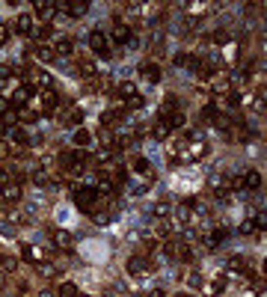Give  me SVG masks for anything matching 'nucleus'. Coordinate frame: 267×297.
I'll return each instance as SVG.
<instances>
[{
    "instance_id": "nucleus-47",
    "label": "nucleus",
    "mask_w": 267,
    "mask_h": 297,
    "mask_svg": "<svg viewBox=\"0 0 267 297\" xmlns=\"http://www.w3.org/2000/svg\"><path fill=\"white\" fill-rule=\"evenodd\" d=\"M252 107L258 110V113H261V110H264V89H258V95H255V101H252Z\"/></svg>"
},
{
    "instance_id": "nucleus-13",
    "label": "nucleus",
    "mask_w": 267,
    "mask_h": 297,
    "mask_svg": "<svg viewBox=\"0 0 267 297\" xmlns=\"http://www.w3.org/2000/svg\"><path fill=\"white\" fill-rule=\"evenodd\" d=\"M51 241H54L62 253H71V247H74V235H71L68 229H54V232H51Z\"/></svg>"
},
{
    "instance_id": "nucleus-24",
    "label": "nucleus",
    "mask_w": 267,
    "mask_h": 297,
    "mask_svg": "<svg viewBox=\"0 0 267 297\" xmlns=\"http://www.w3.org/2000/svg\"><path fill=\"white\" fill-rule=\"evenodd\" d=\"M116 95H119V98H125V101H131V98H134V95H140V92H137V84L125 81V84H119V86H116Z\"/></svg>"
},
{
    "instance_id": "nucleus-33",
    "label": "nucleus",
    "mask_w": 267,
    "mask_h": 297,
    "mask_svg": "<svg viewBox=\"0 0 267 297\" xmlns=\"http://www.w3.org/2000/svg\"><path fill=\"white\" fill-rule=\"evenodd\" d=\"M78 68H81V74H86V78H95L98 74V63H92V60H78Z\"/></svg>"
},
{
    "instance_id": "nucleus-40",
    "label": "nucleus",
    "mask_w": 267,
    "mask_h": 297,
    "mask_svg": "<svg viewBox=\"0 0 267 297\" xmlns=\"http://www.w3.org/2000/svg\"><path fill=\"white\" fill-rule=\"evenodd\" d=\"M81 122H83V110H81V107H74L71 113H68V125H81Z\"/></svg>"
},
{
    "instance_id": "nucleus-19",
    "label": "nucleus",
    "mask_w": 267,
    "mask_h": 297,
    "mask_svg": "<svg viewBox=\"0 0 267 297\" xmlns=\"http://www.w3.org/2000/svg\"><path fill=\"white\" fill-rule=\"evenodd\" d=\"M228 89H232V84H228V74H211V92L226 95Z\"/></svg>"
},
{
    "instance_id": "nucleus-12",
    "label": "nucleus",
    "mask_w": 267,
    "mask_h": 297,
    "mask_svg": "<svg viewBox=\"0 0 267 297\" xmlns=\"http://www.w3.org/2000/svg\"><path fill=\"white\" fill-rule=\"evenodd\" d=\"M131 36H134V33H131V27H128L125 21H116V24H113V30H110V39L116 42V45H128Z\"/></svg>"
},
{
    "instance_id": "nucleus-11",
    "label": "nucleus",
    "mask_w": 267,
    "mask_h": 297,
    "mask_svg": "<svg viewBox=\"0 0 267 297\" xmlns=\"http://www.w3.org/2000/svg\"><path fill=\"white\" fill-rule=\"evenodd\" d=\"M184 155H187L190 161H202V158L208 155L205 140H187V143H184Z\"/></svg>"
},
{
    "instance_id": "nucleus-32",
    "label": "nucleus",
    "mask_w": 267,
    "mask_h": 297,
    "mask_svg": "<svg viewBox=\"0 0 267 297\" xmlns=\"http://www.w3.org/2000/svg\"><path fill=\"white\" fill-rule=\"evenodd\" d=\"M249 265H246V258L244 255H232V258H228V271H232V274H244Z\"/></svg>"
},
{
    "instance_id": "nucleus-20",
    "label": "nucleus",
    "mask_w": 267,
    "mask_h": 297,
    "mask_svg": "<svg viewBox=\"0 0 267 297\" xmlns=\"http://www.w3.org/2000/svg\"><path fill=\"white\" fill-rule=\"evenodd\" d=\"M54 54H60V57H71L74 54V39H71V36H57Z\"/></svg>"
},
{
    "instance_id": "nucleus-8",
    "label": "nucleus",
    "mask_w": 267,
    "mask_h": 297,
    "mask_svg": "<svg viewBox=\"0 0 267 297\" xmlns=\"http://www.w3.org/2000/svg\"><path fill=\"white\" fill-rule=\"evenodd\" d=\"M89 48H92L98 57H104V60L110 57V39H107L101 30H92V33H89Z\"/></svg>"
},
{
    "instance_id": "nucleus-45",
    "label": "nucleus",
    "mask_w": 267,
    "mask_h": 297,
    "mask_svg": "<svg viewBox=\"0 0 267 297\" xmlns=\"http://www.w3.org/2000/svg\"><path fill=\"white\" fill-rule=\"evenodd\" d=\"M51 36H54V27H51V24H45V27L39 30V36H36V39H39V42H45V39H51Z\"/></svg>"
},
{
    "instance_id": "nucleus-18",
    "label": "nucleus",
    "mask_w": 267,
    "mask_h": 297,
    "mask_svg": "<svg viewBox=\"0 0 267 297\" xmlns=\"http://www.w3.org/2000/svg\"><path fill=\"white\" fill-rule=\"evenodd\" d=\"M21 258L33 265V262H45V258H48V253L36 250V247H30V244H21Z\"/></svg>"
},
{
    "instance_id": "nucleus-49",
    "label": "nucleus",
    "mask_w": 267,
    "mask_h": 297,
    "mask_svg": "<svg viewBox=\"0 0 267 297\" xmlns=\"http://www.w3.org/2000/svg\"><path fill=\"white\" fill-rule=\"evenodd\" d=\"M6 42H9V27L0 24V45H6Z\"/></svg>"
},
{
    "instance_id": "nucleus-23",
    "label": "nucleus",
    "mask_w": 267,
    "mask_h": 297,
    "mask_svg": "<svg viewBox=\"0 0 267 297\" xmlns=\"http://www.w3.org/2000/svg\"><path fill=\"white\" fill-rule=\"evenodd\" d=\"M175 211H178V220L181 223H190V217H193V211H196V199H184Z\"/></svg>"
},
{
    "instance_id": "nucleus-48",
    "label": "nucleus",
    "mask_w": 267,
    "mask_h": 297,
    "mask_svg": "<svg viewBox=\"0 0 267 297\" xmlns=\"http://www.w3.org/2000/svg\"><path fill=\"white\" fill-rule=\"evenodd\" d=\"M143 104H145V101H143V95H134V98L128 101V110H140Z\"/></svg>"
},
{
    "instance_id": "nucleus-30",
    "label": "nucleus",
    "mask_w": 267,
    "mask_h": 297,
    "mask_svg": "<svg viewBox=\"0 0 267 297\" xmlns=\"http://www.w3.org/2000/svg\"><path fill=\"white\" fill-rule=\"evenodd\" d=\"M9 137H12V143H15V146H30V134H27L24 128H18V125L9 131Z\"/></svg>"
},
{
    "instance_id": "nucleus-2",
    "label": "nucleus",
    "mask_w": 267,
    "mask_h": 297,
    "mask_svg": "<svg viewBox=\"0 0 267 297\" xmlns=\"http://www.w3.org/2000/svg\"><path fill=\"white\" fill-rule=\"evenodd\" d=\"M98 202H101V193L95 188H78L74 191V205H78L83 214H92Z\"/></svg>"
},
{
    "instance_id": "nucleus-22",
    "label": "nucleus",
    "mask_w": 267,
    "mask_h": 297,
    "mask_svg": "<svg viewBox=\"0 0 267 297\" xmlns=\"http://www.w3.org/2000/svg\"><path fill=\"white\" fill-rule=\"evenodd\" d=\"M15 33H18V36H33V15L21 12L18 21H15Z\"/></svg>"
},
{
    "instance_id": "nucleus-25",
    "label": "nucleus",
    "mask_w": 267,
    "mask_h": 297,
    "mask_svg": "<svg viewBox=\"0 0 267 297\" xmlns=\"http://www.w3.org/2000/svg\"><path fill=\"white\" fill-rule=\"evenodd\" d=\"M223 241H226V229H211V232L205 235V247H211V250L220 247Z\"/></svg>"
},
{
    "instance_id": "nucleus-37",
    "label": "nucleus",
    "mask_w": 267,
    "mask_h": 297,
    "mask_svg": "<svg viewBox=\"0 0 267 297\" xmlns=\"http://www.w3.org/2000/svg\"><path fill=\"white\" fill-rule=\"evenodd\" d=\"M155 137H158V140H166V137H169V125H166L164 119H158V125H155Z\"/></svg>"
},
{
    "instance_id": "nucleus-43",
    "label": "nucleus",
    "mask_w": 267,
    "mask_h": 297,
    "mask_svg": "<svg viewBox=\"0 0 267 297\" xmlns=\"http://www.w3.org/2000/svg\"><path fill=\"white\" fill-rule=\"evenodd\" d=\"M252 226H255L258 232H261V229L267 226V214H264V211H258V214H255V220H252Z\"/></svg>"
},
{
    "instance_id": "nucleus-44",
    "label": "nucleus",
    "mask_w": 267,
    "mask_h": 297,
    "mask_svg": "<svg viewBox=\"0 0 267 297\" xmlns=\"http://www.w3.org/2000/svg\"><path fill=\"white\" fill-rule=\"evenodd\" d=\"M15 74V68L9 65V63H0V81H6V78H12Z\"/></svg>"
},
{
    "instance_id": "nucleus-9",
    "label": "nucleus",
    "mask_w": 267,
    "mask_h": 297,
    "mask_svg": "<svg viewBox=\"0 0 267 297\" xmlns=\"http://www.w3.org/2000/svg\"><path fill=\"white\" fill-rule=\"evenodd\" d=\"M151 271H155V265H151L148 258H143V255L128 258V274H131V276H145V274H151Z\"/></svg>"
},
{
    "instance_id": "nucleus-14",
    "label": "nucleus",
    "mask_w": 267,
    "mask_h": 297,
    "mask_svg": "<svg viewBox=\"0 0 267 297\" xmlns=\"http://www.w3.org/2000/svg\"><path fill=\"white\" fill-rule=\"evenodd\" d=\"M33 12H36V18H39V21H51L54 18V12H57V3H51V0H36V3H33Z\"/></svg>"
},
{
    "instance_id": "nucleus-35",
    "label": "nucleus",
    "mask_w": 267,
    "mask_h": 297,
    "mask_svg": "<svg viewBox=\"0 0 267 297\" xmlns=\"http://www.w3.org/2000/svg\"><path fill=\"white\" fill-rule=\"evenodd\" d=\"M36 57H39L42 63H54L57 54H54V48H45V45H42V48H36Z\"/></svg>"
},
{
    "instance_id": "nucleus-46",
    "label": "nucleus",
    "mask_w": 267,
    "mask_h": 297,
    "mask_svg": "<svg viewBox=\"0 0 267 297\" xmlns=\"http://www.w3.org/2000/svg\"><path fill=\"white\" fill-rule=\"evenodd\" d=\"M134 172H148V161L145 158H134Z\"/></svg>"
},
{
    "instance_id": "nucleus-29",
    "label": "nucleus",
    "mask_w": 267,
    "mask_h": 297,
    "mask_svg": "<svg viewBox=\"0 0 267 297\" xmlns=\"http://www.w3.org/2000/svg\"><path fill=\"white\" fill-rule=\"evenodd\" d=\"M71 140H74V146H78V148H86V146L92 143V134H89L86 128H78V131H74V137H71Z\"/></svg>"
},
{
    "instance_id": "nucleus-6",
    "label": "nucleus",
    "mask_w": 267,
    "mask_h": 297,
    "mask_svg": "<svg viewBox=\"0 0 267 297\" xmlns=\"http://www.w3.org/2000/svg\"><path fill=\"white\" fill-rule=\"evenodd\" d=\"M21 199V184L18 181H3V191H0V208H12Z\"/></svg>"
},
{
    "instance_id": "nucleus-34",
    "label": "nucleus",
    "mask_w": 267,
    "mask_h": 297,
    "mask_svg": "<svg viewBox=\"0 0 267 297\" xmlns=\"http://www.w3.org/2000/svg\"><path fill=\"white\" fill-rule=\"evenodd\" d=\"M57 294H60V297H78L81 291H78V285H74V282H60Z\"/></svg>"
},
{
    "instance_id": "nucleus-51",
    "label": "nucleus",
    "mask_w": 267,
    "mask_h": 297,
    "mask_svg": "<svg viewBox=\"0 0 267 297\" xmlns=\"http://www.w3.org/2000/svg\"><path fill=\"white\" fill-rule=\"evenodd\" d=\"M145 297H166V291H164V288H151Z\"/></svg>"
},
{
    "instance_id": "nucleus-31",
    "label": "nucleus",
    "mask_w": 267,
    "mask_h": 297,
    "mask_svg": "<svg viewBox=\"0 0 267 297\" xmlns=\"http://www.w3.org/2000/svg\"><path fill=\"white\" fill-rule=\"evenodd\" d=\"M122 116H125V110H107V113L101 116V125L107 128V125H116V122H122Z\"/></svg>"
},
{
    "instance_id": "nucleus-1",
    "label": "nucleus",
    "mask_w": 267,
    "mask_h": 297,
    "mask_svg": "<svg viewBox=\"0 0 267 297\" xmlns=\"http://www.w3.org/2000/svg\"><path fill=\"white\" fill-rule=\"evenodd\" d=\"M164 253L169 258H178V262H193V247L181 238H166L164 241Z\"/></svg>"
},
{
    "instance_id": "nucleus-50",
    "label": "nucleus",
    "mask_w": 267,
    "mask_h": 297,
    "mask_svg": "<svg viewBox=\"0 0 267 297\" xmlns=\"http://www.w3.org/2000/svg\"><path fill=\"white\" fill-rule=\"evenodd\" d=\"M241 232H244V235H252V232H255V226H252V220H244V223H241Z\"/></svg>"
},
{
    "instance_id": "nucleus-5",
    "label": "nucleus",
    "mask_w": 267,
    "mask_h": 297,
    "mask_svg": "<svg viewBox=\"0 0 267 297\" xmlns=\"http://www.w3.org/2000/svg\"><path fill=\"white\" fill-rule=\"evenodd\" d=\"M51 84H54V78L48 71H42V68H27V86L36 92V89H51Z\"/></svg>"
},
{
    "instance_id": "nucleus-41",
    "label": "nucleus",
    "mask_w": 267,
    "mask_h": 297,
    "mask_svg": "<svg viewBox=\"0 0 267 297\" xmlns=\"http://www.w3.org/2000/svg\"><path fill=\"white\" fill-rule=\"evenodd\" d=\"M211 42H214V45H226V42H228V33H226V30L211 33Z\"/></svg>"
},
{
    "instance_id": "nucleus-17",
    "label": "nucleus",
    "mask_w": 267,
    "mask_h": 297,
    "mask_svg": "<svg viewBox=\"0 0 267 297\" xmlns=\"http://www.w3.org/2000/svg\"><path fill=\"white\" fill-rule=\"evenodd\" d=\"M226 285H228V279H226V274H217L208 285H205V294L208 297H220L223 291H226Z\"/></svg>"
},
{
    "instance_id": "nucleus-39",
    "label": "nucleus",
    "mask_w": 267,
    "mask_h": 297,
    "mask_svg": "<svg viewBox=\"0 0 267 297\" xmlns=\"http://www.w3.org/2000/svg\"><path fill=\"white\" fill-rule=\"evenodd\" d=\"M30 178H33V181H36V184H51V175H48V172H45V170H36V172H33V175H30Z\"/></svg>"
},
{
    "instance_id": "nucleus-54",
    "label": "nucleus",
    "mask_w": 267,
    "mask_h": 297,
    "mask_svg": "<svg viewBox=\"0 0 267 297\" xmlns=\"http://www.w3.org/2000/svg\"><path fill=\"white\" fill-rule=\"evenodd\" d=\"M0 191H3V178H0Z\"/></svg>"
},
{
    "instance_id": "nucleus-38",
    "label": "nucleus",
    "mask_w": 267,
    "mask_h": 297,
    "mask_svg": "<svg viewBox=\"0 0 267 297\" xmlns=\"http://www.w3.org/2000/svg\"><path fill=\"white\" fill-rule=\"evenodd\" d=\"M155 250H158V238L143 235V253H155Z\"/></svg>"
},
{
    "instance_id": "nucleus-42",
    "label": "nucleus",
    "mask_w": 267,
    "mask_h": 297,
    "mask_svg": "<svg viewBox=\"0 0 267 297\" xmlns=\"http://www.w3.org/2000/svg\"><path fill=\"white\" fill-rule=\"evenodd\" d=\"M15 268V258L12 255H3V253H0V271H12Z\"/></svg>"
},
{
    "instance_id": "nucleus-21",
    "label": "nucleus",
    "mask_w": 267,
    "mask_h": 297,
    "mask_svg": "<svg viewBox=\"0 0 267 297\" xmlns=\"http://www.w3.org/2000/svg\"><path fill=\"white\" fill-rule=\"evenodd\" d=\"M140 74H143V81H148V84H158L161 81V68L155 63H143L140 65Z\"/></svg>"
},
{
    "instance_id": "nucleus-53",
    "label": "nucleus",
    "mask_w": 267,
    "mask_h": 297,
    "mask_svg": "<svg viewBox=\"0 0 267 297\" xmlns=\"http://www.w3.org/2000/svg\"><path fill=\"white\" fill-rule=\"evenodd\" d=\"M178 297H193V294H178Z\"/></svg>"
},
{
    "instance_id": "nucleus-36",
    "label": "nucleus",
    "mask_w": 267,
    "mask_h": 297,
    "mask_svg": "<svg viewBox=\"0 0 267 297\" xmlns=\"http://www.w3.org/2000/svg\"><path fill=\"white\" fill-rule=\"evenodd\" d=\"M220 116V110H217V104H205L202 107V119H208V122H214Z\"/></svg>"
},
{
    "instance_id": "nucleus-15",
    "label": "nucleus",
    "mask_w": 267,
    "mask_h": 297,
    "mask_svg": "<svg viewBox=\"0 0 267 297\" xmlns=\"http://www.w3.org/2000/svg\"><path fill=\"white\" fill-rule=\"evenodd\" d=\"M211 188H214V196L217 199H228V193H232V178H226V175H217L214 181H211Z\"/></svg>"
},
{
    "instance_id": "nucleus-7",
    "label": "nucleus",
    "mask_w": 267,
    "mask_h": 297,
    "mask_svg": "<svg viewBox=\"0 0 267 297\" xmlns=\"http://www.w3.org/2000/svg\"><path fill=\"white\" fill-rule=\"evenodd\" d=\"M57 9H62L68 18H83L89 12V3H86V0H60Z\"/></svg>"
},
{
    "instance_id": "nucleus-4",
    "label": "nucleus",
    "mask_w": 267,
    "mask_h": 297,
    "mask_svg": "<svg viewBox=\"0 0 267 297\" xmlns=\"http://www.w3.org/2000/svg\"><path fill=\"white\" fill-rule=\"evenodd\" d=\"M83 164H86V152H83V148H68V152L60 155V167L68 170V172H81Z\"/></svg>"
},
{
    "instance_id": "nucleus-27",
    "label": "nucleus",
    "mask_w": 267,
    "mask_h": 297,
    "mask_svg": "<svg viewBox=\"0 0 267 297\" xmlns=\"http://www.w3.org/2000/svg\"><path fill=\"white\" fill-rule=\"evenodd\" d=\"M161 119L169 125V131H175V128L184 125V113H181V110H172V113H166V116H161Z\"/></svg>"
},
{
    "instance_id": "nucleus-26",
    "label": "nucleus",
    "mask_w": 267,
    "mask_h": 297,
    "mask_svg": "<svg viewBox=\"0 0 267 297\" xmlns=\"http://www.w3.org/2000/svg\"><path fill=\"white\" fill-rule=\"evenodd\" d=\"M15 113H18V119H21L24 125H33L36 119H39V116H42V113H39V110H30V104H27V107H21V110H15Z\"/></svg>"
},
{
    "instance_id": "nucleus-16",
    "label": "nucleus",
    "mask_w": 267,
    "mask_h": 297,
    "mask_svg": "<svg viewBox=\"0 0 267 297\" xmlns=\"http://www.w3.org/2000/svg\"><path fill=\"white\" fill-rule=\"evenodd\" d=\"M57 92H54V86L51 89H42V110H39V113L42 116H54V110H57Z\"/></svg>"
},
{
    "instance_id": "nucleus-10",
    "label": "nucleus",
    "mask_w": 267,
    "mask_h": 297,
    "mask_svg": "<svg viewBox=\"0 0 267 297\" xmlns=\"http://www.w3.org/2000/svg\"><path fill=\"white\" fill-rule=\"evenodd\" d=\"M30 98H33V89H30L27 84H21V86H15V89H12L9 104H12L15 110H21V107H27V104H30Z\"/></svg>"
},
{
    "instance_id": "nucleus-3",
    "label": "nucleus",
    "mask_w": 267,
    "mask_h": 297,
    "mask_svg": "<svg viewBox=\"0 0 267 297\" xmlns=\"http://www.w3.org/2000/svg\"><path fill=\"white\" fill-rule=\"evenodd\" d=\"M261 188V172L258 170H246L241 175H232V191H258Z\"/></svg>"
},
{
    "instance_id": "nucleus-52",
    "label": "nucleus",
    "mask_w": 267,
    "mask_h": 297,
    "mask_svg": "<svg viewBox=\"0 0 267 297\" xmlns=\"http://www.w3.org/2000/svg\"><path fill=\"white\" fill-rule=\"evenodd\" d=\"M158 235L161 238H169V226H166V223H161V226H158Z\"/></svg>"
},
{
    "instance_id": "nucleus-28",
    "label": "nucleus",
    "mask_w": 267,
    "mask_h": 297,
    "mask_svg": "<svg viewBox=\"0 0 267 297\" xmlns=\"http://www.w3.org/2000/svg\"><path fill=\"white\" fill-rule=\"evenodd\" d=\"M151 214H155L158 220H164V217H169V214H172V205H169L166 199H158L155 205H151Z\"/></svg>"
}]
</instances>
